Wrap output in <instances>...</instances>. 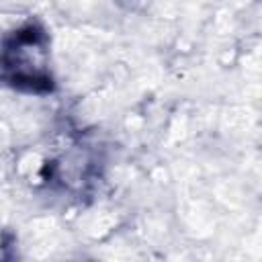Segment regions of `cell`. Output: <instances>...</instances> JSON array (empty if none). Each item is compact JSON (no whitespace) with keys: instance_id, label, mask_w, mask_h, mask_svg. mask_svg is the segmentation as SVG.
Returning a JSON list of instances; mask_svg holds the SVG:
<instances>
[{"instance_id":"obj_1","label":"cell","mask_w":262,"mask_h":262,"mask_svg":"<svg viewBox=\"0 0 262 262\" xmlns=\"http://www.w3.org/2000/svg\"><path fill=\"white\" fill-rule=\"evenodd\" d=\"M4 68L14 84L37 86L47 82V43L41 31L27 27L4 49Z\"/></svg>"}]
</instances>
